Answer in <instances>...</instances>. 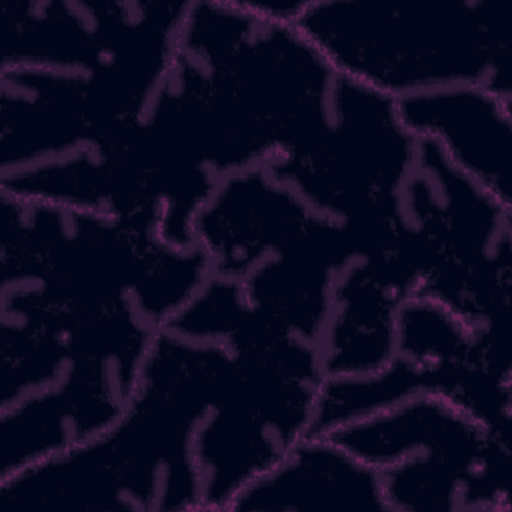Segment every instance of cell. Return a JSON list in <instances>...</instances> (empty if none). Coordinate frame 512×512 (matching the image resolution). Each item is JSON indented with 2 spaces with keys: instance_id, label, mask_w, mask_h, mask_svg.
Instances as JSON below:
<instances>
[{
  "instance_id": "obj_1",
  "label": "cell",
  "mask_w": 512,
  "mask_h": 512,
  "mask_svg": "<svg viewBox=\"0 0 512 512\" xmlns=\"http://www.w3.org/2000/svg\"><path fill=\"white\" fill-rule=\"evenodd\" d=\"M296 28L336 72L394 100L458 86L512 94L496 2H306Z\"/></svg>"
},
{
  "instance_id": "obj_2",
  "label": "cell",
  "mask_w": 512,
  "mask_h": 512,
  "mask_svg": "<svg viewBox=\"0 0 512 512\" xmlns=\"http://www.w3.org/2000/svg\"><path fill=\"white\" fill-rule=\"evenodd\" d=\"M402 126L434 138L448 160L510 208V98L480 86H458L396 100Z\"/></svg>"
},
{
  "instance_id": "obj_3",
  "label": "cell",
  "mask_w": 512,
  "mask_h": 512,
  "mask_svg": "<svg viewBox=\"0 0 512 512\" xmlns=\"http://www.w3.org/2000/svg\"><path fill=\"white\" fill-rule=\"evenodd\" d=\"M226 510L390 512L382 470L326 434H308L278 464L242 486Z\"/></svg>"
}]
</instances>
